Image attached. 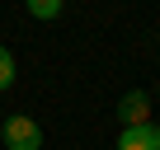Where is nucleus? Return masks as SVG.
<instances>
[{
	"label": "nucleus",
	"instance_id": "nucleus-1",
	"mask_svg": "<svg viewBox=\"0 0 160 150\" xmlns=\"http://www.w3.org/2000/svg\"><path fill=\"white\" fill-rule=\"evenodd\" d=\"M0 141H5V150H42V127L28 113H14L0 127Z\"/></svg>",
	"mask_w": 160,
	"mask_h": 150
},
{
	"label": "nucleus",
	"instance_id": "nucleus-3",
	"mask_svg": "<svg viewBox=\"0 0 160 150\" xmlns=\"http://www.w3.org/2000/svg\"><path fill=\"white\" fill-rule=\"evenodd\" d=\"M118 150H160V127L146 122V127H122L118 131Z\"/></svg>",
	"mask_w": 160,
	"mask_h": 150
},
{
	"label": "nucleus",
	"instance_id": "nucleus-5",
	"mask_svg": "<svg viewBox=\"0 0 160 150\" xmlns=\"http://www.w3.org/2000/svg\"><path fill=\"white\" fill-rule=\"evenodd\" d=\"M14 75H19V70H14V52H10V47H0V94L14 85Z\"/></svg>",
	"mask_w": 160,
	"mask_h": 150
},
{
	"label": "nucleus",
	"instance_id": "nucleus-4",
	"mask_svg": "<svg viewBox=\"0 0 160 150\" xmlns=\"http://www.w3.org/2000/svg\"><path fill=\"white\" fill-rule=\"evenodd\" d=\"M61 14H66V5H61V0H28V19L52 24V19H61Z\"/></svg>",
	"mask_w": 160,
	"mask_h": 150
},
{
	"label": "nucleus",
	"instance_id": "nucleus-2",
	"mask_svg": "<svg viewBox=\"0 0 160 150\" xmlns=\"http://www.w3.org/2000/svg\"><path fill=\"white\" fill-rule=\"evenodd\" d=\"M118 122L122 127H146L151 122V94L146 89H127L118 99Z\"/></svg>",
	"mask_w": 160,
	"mask_h": 150
},
{
	"label": "nucleus",
	"instance_id": "nucleus-6",
	"mask_svg": "<svg viewBox=\"0 0 160 150\" xmlns=\"http://www.w3.org/2000/svg\"><path fill=\"white\" fill-rule=\"evenodd\" d=\"M155 99H160V80H155Z\"/></svg>",
	"mask_w": 160,
	"mask_h": 150
}]
</instances>
